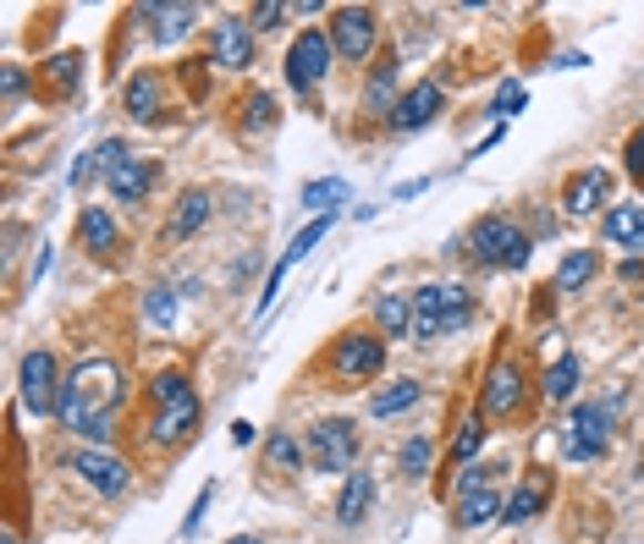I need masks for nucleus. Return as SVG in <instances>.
<instances>
[{
	"label": "nucleus",
	"instance_id": "nucleus-1",
	"mask_svg": "<svg viewBox=\"0 0 644 544\" xmlns=\"http://www.w3.org/2000/svg\"><path fill=\"white\" fill-rule=\"evenodd\" d=\"M122 397H127V380H122V369L116 363H105V358H89V363H78L72 374H67V386H61V423L67 429H83L89 440H111V418L122 408Z\"/></svg>",
	"mask_w": 644,
	"mask_h": 544
},
{
	"label": "nucleus",
	"instance_id": "nucleus-2",
	"mask_svg": "<svg viewBox=\"0 0 644 544\" xmlns=\"http://www.w3.org/2000/svg\"><path fill=\"white\" fill-rule=\"evenodd\" d=\"M469 319H474V291L469 286H458V280L419 286V297H413V330L419 336H458Z\"/></svg>",
	"mask_w": 644,
	"mask_h": 544
},
{
	"label": "nucleus",
	"instance_id": "nucleus-3",
	"mask_svg": "<svg viewBox=\"0 0 644 544\" xmlns=\"http://www.w3.org/2000/svg\"><path fill=\"white\" fill-rule=\"evenodd\" d=\"M150 397H155V423H150L155 440H182V434H193V423H198V397H193V386H187L176 369H165V374L150 380Z\"/></svg>",
	"mask_w": 644,
	"mask_h": 544
},
{
	"label": "nucleus",
	"instance_id": "nucleus-4",
	"mask_svg": "<svg viewBox=\"0 0 644 544\" xmlns=\"http://www.w3.org/2000/svg\"><path fill=\"white\" fill-rule=\"evenodd\" d=\"M469 254L480 259L484 270H523L529 265V237L507 215H484L480 226L469 232Z\"/></svg>",
	"mask_w": 644,
	"mask_h": 544
},
{
	"label": "nucleus",
	"instance_id": "nucleus-5",
	"mask_svg": "<svg viewBox=\"0 0 644 544\" xmlns=\"http://www.w3.org/2000/svg\"><path fill=\"white\" fill-rule=\"evenodd\" d=\"M352 456H358V429L347 418H320L309 429V462L320 473H352Z\"/></svg>",
	"mask_w": 644,
	"mask_h": 544
},
{
	"label": "nucleus",
	"instance_id": "nucleus-6",
	"mask_svg": "<svg viewBox=\"0 0 644 544\" xmlns=\"http://www.w3.org/2000/svg\"><path fill=\"white\" fill-rule=\"evenodd\" d=\"M606 445H612V418H606V408H573L568 412V423H562V451H568V462H595Z\"/></svg>",
	"mask_w": 644,
	"mask_h": 544
},
{
	"label": "nucleus",
	"instance_id": "nucleus-7",
	"mask_svg": "<svg viewBox=\"0 0 644 544\" xmlns=\"http://www.w3.org/2000/svg\"><path fill=\"white\" fill-rule=\"evenodd\" d=\"M17 380H22V408L28 412H39V418L61 412V374H55V358L50 352H28Z\"/></svg>",
	"mask_w": 644,
	"mask_h": 544
},
{
	"label": "nucleus",
	"instance_id": "nucleus-8",
	"mask_svg": "<svg viewBox=\"0 0 644 544\" xmlns=\"http://www.w3.org/2000/svg\"><path fill=\"white\" fill-rule=\"evenodd\" d=\"M330 55H336V50H330V39H325L320 28H309V33L287 50V83H293L298 94H315V89H320V78L330 72Z\"/></svg>",
	"mask_w": 644,
	"mask_h": 544
},
{
	"label": "nucleus",
	"instance_id": "nucleus-9",
	"mask_svg": "<svg viewBox=\"0 0 644 544\" xmlns=\"http://www.w3.org/2000/svg\"><path fill=\"white\" fill-rule=\"evenodd\" d=\"M330 50L347 55V61H369V50H375V11H369V6L336 11V22H330Z\"/></svg>",
	"mask_w": 644,
	"mask_h": 544
},
{
	"label": "nucleus",
	"instance_id": "nucleus-10",
	"mask_svg": "<svg viewBox=\"0 0 644 544\" xmlns=\"http://www.w3.org/2000/svg\"><path fill=\"white\" fill-rule=\"evenodd\" d=\"M100 495H127V484H133V473H127V462H116L111 451H94V445H83V451H72L67 456Z\"/></svg>",
	"mask_w": 644,
	"mask_h": 544
},
{
	"label": "nucleus",
	"instance_id": "nucleus-11",
	"mask_svg": "<svg viewBox=\"0 0 644 544\" xmlns=\"http://www.w3.org/2000/svg\"><path fill=\"white\" fill-rule=\"evenodd\" d=\"M441 105H447V94H441L436 83H413V89L391 105V127H397V133H419V127H430V122L441 116Z\"/></svg>",
	"mask_w": 644,
	"mask_h": 544
},
{
	"label": "nucleus",
	"instance_id": "nucleus-12",
	"mask_svg": "<svg viewBox=\"0 0 644 544\" xmlns=\"http://www.w3.org/2000/svg\"><path fill=\"white\" fill-rule=\"evenodd\" d=\"M606 198H612V171L590 165V171H579V176L568 182V193H562V209H568L573 220H584V215H595Z\"/></svg>",
	"mask_w": 644,
	"mask_h": 544
},
{
	"label": "nucleus",
	"instance_id": "nucleus-13",
	"mask_svg": "<svg viewBox=\"0 0 644 544\" xmlns=\"http://www.w3.org/2000/svg\"><path fill=\"white\" fill-rule=\"evenodd\" d=\"M215 66H226V72L254 66V28L248 22H237V17L215 22Z\"/></svg>",
	"mask_w": 644,
	"mask_h": 544
},
{
	"label": "nucleus",
	"instance_id": "nucleus-14",
	"mask_svg": "<svg viewBox=\"0 0 644 544\" xmlns=\"http://www.w3.org/2000/svg\"><path fill=\"white\" fill-rule=\"evenodd\" d=\"M330 226H336V215H315V220H309V226H304V232L293 237V248H287V254L276 259V270H270V286H265V297H259V308H270V302H276V291H282V280H287V270H293V265H298V259H304V254H309V248L320 243V237H325V232H330Z\"/></svg>",
	"mask_w": 644,
	"mask_h": 544
},
{
	"label": "nucleus",
	"instance_id": "nucleus-15",
	"mask_svg": "<svg viewBox=\"0 0 644 544\" xmlns=\"http://www.w3.org/2000/svg\"><path fill=\"white\" fill-rule=\"evenodd\" d=\"M380 341L375 336H347L341 347H336V374L341 380H369V374H380Z\"/></svg>",
	"mask_w": 644,
	"mask_h": 544
},
{
	"label": "nucleus",
	"instance_id": "nucleus-16",
	"mask_svg": "<svg viewBox=\"0 0 644 544\" xmlns=\"http://www.w3.org/2000/svg\"><path fill=\"white\" fill-rule=\"evenodd\" d=\"M518 402H523V374H518L512 363H495V369H490V380H484V402H480V408L490 412V418H507V412H518Z\"/></svg>",
	"mask_w": 644,
	"mask_h": 544
},
{
	"label": "nucleus",
	"instance_id": "nucleus-17",
	"mask_svg": "<svg viewBox=\"0 0 644 544\" xmlns=\"http://www.w3.org/2000/svg\"><path fill=\"white\" fill-rule=\"evenodd\" d=\"M490 517H501V501H495V490L474 479V473H463V495H458V528H480Z\"/></svg>",
	"mask_w": 644,
	"mask_h": 544
},
{
	"label": "nucleus",
	"instance_id": "nucleus-18",
	"mask_svg": "<svg viewBox=\"0 0 644 544\" xmlns=\"http://www.w3.org/2000/svg\"><path fill=\"white\" fill-rule=\"evenodd\" d=\"M204 220H209V193L187 187V193L176 198V215L165 220V243H187V237H193Z\"/></svg>",
	"mask_w": 644,
	"mask_h": 544
},
{
	"label": "nucleus",
	"instance_id": "nucleus-19",
	"mask_svg": "<svg viewBox=\"0 0 644 544\" xmlns=\"http://www.w3.org/2000/svg\"><path fill=\"white\" fill-rule=\"evenodd\" d=\"M150 187H155V165H150V160H139V154H127V160L111 171V193H116V198H127V204L150 198Z\"/></svg>",
	"mask_w": 644,
	"mask_h": 544
},
{
	"label": "nucleus",
	"instance_id": "nucleus-20",
	"mask_svg": "<svg viewBox=\"0 0 644 544\" xmlns=\"http://www.w3.org/2000/svg\"><path fill=\"white\" fill-rule=\"evenodd\" d=\"M369 501H375V479H369L364 468H352V473H347V484H341V501H336V523H341V528L364 523Z\"/></svg>",
	"mask_w": 644,
	"mask_h": 544
},
{
	"label": "nucleus",
	"instance_id": "nucleus-21",
	"mask_svg": "<svg viewBox=\"0 0 644 544\" xmlns=\"http://www.w3.org/2000/svg\"><path fill=\"white\" fill-rule=\"evenodd\" d=\"M122 160H127V148H122V137H105L100 148H89V154H83V160L72 165V187L83 193V187H89V182H94L100 171H116Z\"/></svg>",
	"mask_w": 644,
	"mask_h": 544
},
{
	"label": "nucleus",
	"instance_id": "nucleus-22",
	"mask_svg": "<svg viewBox=\"0 0 644 544\" xmlns=\"http://www.w3.org/2000/svg\"><path fill=\"white\" fill-rule=\"evenodd\" d=\"M545 495H551V479L545 473H534L529 484H518V495L501 506V523H529L540 506H545Z\"/></svg>",
	"mask_w": 644,
	"mask_h": 544
},
{
	"label": "nucleus",
	"instance_id": "nucleus-23",
	"mask_svg": "<svg viewBox=\"0 0 644 544\" xmlns=\"http://www.w3.org/2000/svg\"><path fill=\"white\" fill-rule=\"evenodd\" d=\"M606 243L644 248V209H640V204H617V209L606 215Z\"/></svg>",
	"mask_w": 644,
	"mask_h": 544
},
{
	"label": "nucleus",
	"instance_id": "nucleus-24",
	"mask_svg": "<svg viewBox=\"0 0 644 544\" xmlns=\"http://www.w3.org/2000/svg\"><path fill=\"white\" fill-rule=\"evenodd\" d=\"M127 111H133V122H155L161 116V78L155 72H139L127 83Z\"/></svg>",
	"mask_w": 644,
	"mask_h": 544
},
{
	"label": "nucleus",
	"instance_id": "nucleus-25",
	"mask_svg": "<svg viewBox=\"0 0 644 544\" xmlns=\"http://www.w3.org/2000/svg\"><path fill=\"white\" fill-rule=\"evenodd\" d=\"M78 237L89 243V254H111L122 237H116V220L105 215V209H83L78 215Z\"/></svg>",
	"mask_w": 644,
	"mask_h": 544
},
{
	"label": "nucleus",
	"instance_id": "nucleus-26",
	"mask_svg": "<svg viewBox=\"0 0 644 544\" xmlns=\"http://www.w3.org/2000/svg\"><path fill=\"white\" fill-rule=\"evenodd\" d=\"M425 391L413 386V380H397V386H380L375 397H369V418H397V412H408L419 402Z\"/></svg>",
	"mask_w": 644,
	"mask_h": 544
},
{
	"label": "nucleus",
	"instance_id": "nucleus-27",
	"mask_svg": "<svg viewBox=\"0 0 644 544\" xmlns=\"http://www.w3.org/2000/svg\"><path fill=\"white\" fill-rule=\"evenodd\" d=\"M139 17H155V39L171 44V39H182V33H187L193 6H139Z\"/></svg>",
	"mask_w": 644,
	"mask_h": 544
},
{
	"label": "nucleus",
	"instance_id": "nucleus-28",
	"mask_svg": "<svg viewBox=\"0 0 644 544\" xmlns=\"http://www.w3.org/2000/svg\"><path fill=\"white\" fill-rule=\"evenodd\" d=\"M375 319H380V330L402 336V330H413V302L397 297V291H380V297H375Z\"/></svg>",
	"mask_w": 644,
	"mask_h": 544
},
{
	"label": "nucleus",
	"instance_id": "nucleus-29",
	"mask_svg": "<svg viewBox=\"0 0 644 544\" xmlns=\"http://www.w3.org/2000/svg\"><path fill=\"white\" fill-rule=\"evenodd\" d=\"M595 270H601V259H595L590 248H579V254H568V259H562L556 286H562V291H579V286H590V280H595Z\"/></svg>",
	"mask_w": 644,
	"mask_h": 544
},
{
	"label": "nucleus",
	"instance_id": "nucleus-30",
	"mask_svg": "<svg viewBox=\"0 0 644 544\" xmlns=\"http://www.w3.org/2000/svg\"><path fill=\"white\" fill-rule=\"evenodd\" d=\"M341 198H352L341 176H325V182H309V187H304V209H315V215H330Z\"/></svg>",
	"mask_w": 644,
	"mask_h": 544
},
{
	"label": "nucleus",
	"instance_id": "nucleus-31",
	"mask_svg": "<svg viewBox=\"0 0 644 544\" xmlns=\"http://www.w3.org/2000/svg\"><path fill=\"white\" fill-rule=\"evenodd\" d=\"M573 391H579V358L568 352V358H556V363L545 369V397L562 402V397H573Z\"/></svg>",
	"mask_w": 644,
	"mask_h": 544
},
{
	"label": "nucleus",
	"instance_id": "nucleus-32",
	"mask_svg": "<svg viewBox=\"0 0 644 544\" xmlns=\"http://www.w3.org/2000/svg\"><path fill=\"white\" fill-rule=\"evenodd\" d=\"M480 445H484V418L474 412V418H463V429H458V440H452V462H458V468H469Z\"/></svg>",
	"mask_w": 644,
	"mask_h": 544
},
{
	"label": "nucleus",
	"instance_id": "nucleus-33",
	"mask_svg": "<svg viewBox=\"0 0 644 544\" xmlns=\"http://www.w3.org/2000/svg\"><path fill=\"white\" fill-rule=\"evenodd\" d=\"M523 100H529V94H523V83H518V78H507V83L495 89V100H490V116H501V122H507V116H518V111H523Z\"/></svg>",
	"mask_w": 644,
	"mask_h": 544
},
{
	"label": "nucleus",
	"instance_id": "nucleus-34",
	"mask_svg": "<svg viewBox=\"0 0 644 544\" xmlns=\"http://www.w3.org/2000/svg\"><path fill=\"white\" fill-rule=\"evenodd\" d=\"M144 314H150V325H171V319H176V291H171V286H150Z\"/></svg>",
	"mask_w": 644,
	"mask_h": 544
},
{
	"label": "nucleus",
	"instance_id": "nucleus-35",
	"mask_svg": "<svg viewBox=\"0 0 644 544\" xmlns=\"http://www.w3.org/2000/svg\"><path fill=\"white\" fill-rule=\"evenodd\" d=\"M391 83H397V55H386V61L375 66V78H369V111H380V105H386Z\"/></svg>",
	"mask_w": 644,
	"mask_h": 544
},
{
	"label": "nucleus",
	"instance_id": "nucleus-36",
	"mask_svg": "<svg viewBox=\"0 0 644 544\" xmlns=\"http://www.w3.org/2000/svg\"><path fill=\"white\" fill-rule=\"evenodd\" d=\"M78 72H83V55H55V61H50V83H55L61 94L78 89Z\"/></svg>",
	"mask_w": 644,
	"mask_h": 544
},
{
	"label": "nucleus",
	"instance_id": "nucleus-37",
	"mask_svg": "<svg viewBox=\"0 0 644 544\" xmlns=\"http://www.w3.org/2000/svg\"><path fill=\"white\" fill-rule=\"evenodd\" d=\"M402 473H408V479H425V473H430V440H425V434L402 445Z\"/></svg>",
	"mask_w": 644,
	"mask_h": 544
},
{
	"label": "nucleus",
	"instance_id": "nucleus-38",
	"mask_svg": "<svg viewBox=\"0 0 644 544\" xmlns=\"http://www.w3.org/2000/svg\"><path fill=\"white\" fill-rule=\"evenodd\" d=\"M282 17H293V6H287V0H265V6H254V22H259V28H276Z\"/></svg>",
	"mask_w": 644,
	"mask_h": 544
},
{
	"label": "nucleus",
	"instance_id": "nucleus-39",
	"mask_svg": "<svg viewBox=\"0 0 644 544\" xmlns=\"http://www.w3.org/2000/svg\"><path fill=\"white\" fill-rule=\"evenodd\" d=\"M209 501H215V484H204V490H198V501H193V512H187V523H182V534H193V528L204 523V506H209Z\"/></svg>",
	"mask_w": 644,
	"mask_h": 544
},
{
	"label": "nucleus",
	"instance_id": "nucleus-40",
	"mask_svg": "<svg viewBox=\"0 0 644 544\" xmlns=\"http://www.w3.org/2000/svg\"><path fill=\"white\" fill-rule=\"evenodd\" d=\"M628 176H634V182H644V127L628 137Z\"/></svg>",
	"mask_w": 644,
	"mask_h": 544
},
{
	"label": "nucleus",
	"instance_id": "nucleus-41",
	"mask_svg": "<svg viewBox=\"0 0 644 544\" xmlns=\"http://www.w3.org/2000/svg\"><path fill=\"white\" fill-rule=\"evenodd\" d=\"M270 456H276L282 468H298V445H293L287 434H276V440H270Z\"/></svg>",
	"mask_w": 644,
	"mask_h": 544
},
{
	"label": "nucleus",
	"instance_id": "nucleus-42",
	"mask_svg": "<svg viewBox=\"0 0 644 544\" xmlns=\"http://www.w3.org/2000/svg\"><path fill=\"white\" fill-rule=\"evenodd\" d=\"M22 89H28L22 66H6V105H17V100H22Z\"/></svg>",
	"mask_w": 644,
	"mask_h": 544
},
{
	"label": "nucleus",
	"instance_id": "nucleus-43",
	"mask_svg": "<svg viewBox=\"0 0 644 544\" xmlns=\"http://www.w3.org/2000/svg\"><path fill=\"white\" fill-rule=\"evenodd\" d=\"M425 187H430V176H419V182H402L391 198H413V193H425Z\"/></svg>",
	"mask_w": 644,
	"mask_h": 544
},
{
	"label": "nucleus",
	"instance_id": "nucleus-44",
	"mask_svg": "<svg viewBox=\"0 0 644 544\" xmlns=\"http://www.w3.org/2000/svg\"><path fill=\"white\" fill-rule=\"evenodd\" d=\"M232 544H259V540H232Z\"/></svg>",
	"mask_w": 644,
	"mask_h": 544
}]
</instances>
